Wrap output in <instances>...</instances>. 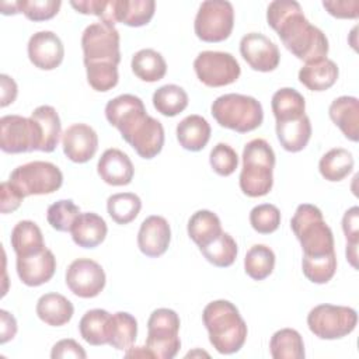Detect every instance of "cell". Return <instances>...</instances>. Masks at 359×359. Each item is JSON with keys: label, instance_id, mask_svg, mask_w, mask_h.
Returning a JSON list of instances; mask_svg holds the SVG:
<instances>
[{"label": "cell", "instance_id": "obj_53", "mask_svg": "<svg viewBox=\"0 0 359 359\" xmlns=\"http://www.w3.org/2000/svg\"><path fill=\"white\" fill-rule=\"evenodd\" d=\"M1 7V14L4 15H11V14H17V1H1L0 4Z\"/></svg>", "mask_w": 359, "mask_h": 359}, {"label": "cell", "instance_id": "obj_12", "mask_svg": "<svg viewBox=\"0 0 359 359\" xmlns=\"http://www.w3.org/2000/svg\"><path fill=\"white\" fill-rule=\"evenodd\" d=\"M42 133L39 125L29 116L4 115L0 118V149L17 154L39 150Z\"/></svg>", "mask_w": 359, "mask_h": 359}, {"label": "cell", "instance_id": "obj_37", "mask_svg": "<svg viewBox=\"0 0 359 359\" xmlns=\"http://www.w3.org/2000/svg\"><path fill=\"white\" fill-rule=\"evenodd\" d=\"M153 107L164 116H175L188 107V94L177 84L161 86L153 94Z\"/></svg>", "mask_w": 359, "mask_h": 359}, {"label": "cell", "instance_id": "obj_52", "mask_svg": "<svg viewBox=\"0 0 359 359\" xmlns=\"http://www.w3.org/2000/svg\"><path fill=\"white\" fill-rule=\"evenodd\" d=\"M346 259L355 269L358 268V244L346 243Z\"/></svg>", "mask_w": 359, "mask_h": 359}, {"label": "cell", "instance_id": "obj_3", "mask_svg": "<svg viewBox=\"0 0 359 359\" xmlns=\"http://www.w3.org/2000/svg\"><path fill=\"white\" fill-rule=\"evenodd\" d=\"M83 60L88 84L100 93L112 90L119 80V32L115 25L98 21L90 24L81 35Z\"/></svg>", "mask_w": 359, "mask_h": 359}, {"label": "cell", "instance_id": "obj_47", "mask_svg": "<svg viewBox=\"0 0 359 359\" xmlns=\"http://www.w3.org/2000/svg\"><path fill=\"white\" fill-rule=\"evenodd\" d=\"M323 7L335 18H358L359 1L358 0H332L323 1Z\"/></svg>", "mask_w": 359, "mask_h": 359}, {"label": "cell", "instance_id": "obj_2", "mask_svg": "<svg viewBox=\"0 0 359 359\" xmlns=\"http://www.w3.org/2000/svg\"><path fill=\"white\" fill-rule=\"evenodd\" d=\"M105 118L122 139L146 160L156 157L164 146V128L147 115L143 101L133 94H121L105 105Z\"/></svg>", "mask_w": 359, "mask_h": 359}, {"label": "cell", "instance_id": "obj_24", "mask_svg": "<svg viewBox=\"0 0 359 359\" xmlns=\"http://www.w3.org/2000/svg\"><path fill=\"white\" fill-rule=\"evenodd\" d=\"M210 125L201 115H188L177 125V139L182 149L189 151L202 150L210 139Z\"/></svg>", "mask_w": 359, "mask_h": 359}, {"label": "cell", "instance_id": "obj_43", "mask_svg": "<svg viewBox=\"0 0 359 359\" xmlns=\"http://www.w3.org/2000/svg\"><path fill=\"white\" fill-rule=\"evenodd\" d=\"M62 6L59 0H18L17 10L31 21H46L53 18Z\"/></svg>", "mask_w": 359, "mask_h": 359}, {"label": "cell", "instance_id": "obj_38", "mask_svg": "<svg viewBox=\"0 0 359 359\" xmlns=\"http://www.w3.org/2000/svg\"><path fill=\"white\" fill-rule=\"evenodd\" d=\"M142 209L140 198L133 192L114 194L107 199V210L111 219L118 224L133 222Z\"/></svg>", "mask_w": 359, "mask_h": 359}, {"label": "cell", "instance_id": "obj_29", "mask_svg": "<svg viewBox=\"0 0 359 359\" xmlns=\"http://www.w3.org/2000/svg\"><path fill=\"white\" fill-rule=\"evenodd\" d=\"M132 72L137 79L147 83L161 80L167 73V63L160 52L154 49H140L132 56Z\"/></svg>", "mask_w": 359, "mask_h": 359}, {"label": "cell", "instance_id": "obj_7", "mask_svg": "<svg viewBox=\"0 0 359 359\" xmlns=\"http://www.w3.org/2000/svg\"><path fill=\"white\" fill-rule=\"evenodd\" d=\"M216 122L238 133H247L261 126L264 119L262 105L258 100L244 94H224L217 97L210 107Z\"/></svg>", "mask_w": 359, "mask_h": 359}, {"label": "cell", "instance_id": "obj_49", "mask_svg": "<svg viewBox=\"0 0 359 359\" xmlns=\"http://www.w3.org/2000/svg\"><path fill=\"white\" fill-rule=\"evenodd\" d=\"M342 230L346 237V243L359 244V208L352 206L342 217Z\"/></svg>", "mask_w": 359, "mask_h": 359}, {"label": "cell", "instance_id": "obj_27", "mask_svg": "<svg viewBox=\"0 0 359 359\" xmlns=\"http://www.w3.org/2000/svg\"><path fill=\"white\" fill-rule=\"evenodd\" d=\"M222 223L212 210H198L188 220V236L201 248L222 234Z\"/></svg>", "mask_w": 359, "mask_h": 359}, {"label": "cell", "instance_id": "obj_42", "mask_svg": "<svg viewBox=\"0 0 359 359\" xmlns=\"http://www.w3.org/2000/svg\"><path fill=\"white\" fill-rule=\"evenodd\" d=\"M251 227L261 234H271L280 224V212L272 203H261L250 212Z\"/></svg>", "mask_w": 359, "mask_h": 359}, {"label": "cell", "instance_id": "obj_32", "mask_svg": "<svg viewBox=\"0 0 359 359\" xmlns=\"http://www.w3.org/2000/svg\"><path fill=\"white\" fill-rule=\"evenodd\" d=\"M31 118L39 125L42 133L41 151L50 153L56 149L62 135V123L56 109L50 105H41L31 112Z\"/></svg>", "mask_w": 359, "mask_h": 359}, {"label": "cell", "instance_id": "obj_41", "mask_svg": "<svg viewBox=\"0 0 359 359\" xmlns=\"http://www.w3.org/2000/svg\"><path fill=\"white\" fill-rule=\"evenodd\" d=\"M79 215L80 208L72 199H60L48 208L46 219L52 229L57 231H70Z\"/></svg>", "mask_w": 359, "mask_h": 359}, {"label": "cell", "instance_id": "obj_30", "mask_svg": "<svg viewBox=\"0 0 359 359\" xmlns=\"http://www.w3.org/2000/svg\"><path fill=\"white\" fill-rule=\"evenodd\" d=\"M136 335L137 321L132 314L126 311H118L115 314H111L108 328V345L118 351H128L133 346Z\"/></svg>", "mask_w": 359, "mask_h": 359}, {"label": "cell", "instance_id": "obj_6", "mask_svg": "<svg viewBox=\"0 0 359 359\" xmlns=\"http://www.w3.org/2000/svg\"><path fill=\"white\" fill-rule=\"evenodd\" d=\"M243 168L238 184L243 194L258 198L269 194L273 185L275 153L264 139L250 140L243 150Z\"/></svg>", "mask_w": 359, "mask_h": 359}, {"label": "cell", "instance_id": "obj_19", "mask_svg": "<svg viewBox=\"0 0 359 359\" xmlns=\"http://www.w3.org/2000/svg\"><path fill=\"white\" fill-rule=\"evenodd\" d=\"M171 241V229L163 216L151 215L146 217L137 233L139 250L150 258L163 255Z\"/></svg>", "mask_w": 359, "mask_h": 359}, {"label": "cell", "instance_id": "obj_46", "mask_svg": "<svg viewBox=\"0 0 359 359\" xmlns=\"http://www.w3.org/2000/svg\"><path fill=\"white\" fill-rule=\"evenodd\" d=\"M24 194L10 181L1 182L0 187V212L1 213H11L17 210L24 199Z\"/></svg>", "mask_w": 359, "mask_h": 359}, {"label": "cell", "instance_id": "obj_17", "mask_svg": "<svg viewBox=\"0 0 359 359\" xmlns=\"http://www.w3.org/2000/svg\"><path fill=\"white\" fill-rule=\"evenodd\" d=\"M28 57L41 70L56 69L65 57V48L60 38L52 31L35 32L28 41Z\"/></svg>", "mask_w": 359, "mask_h": 359}, {"label": "cell", "instance_id": "obj_34", "mask_svg": "<svg viewBox=\"0 0 359 359\" xmlns=\"http://www.w3.org/2000/svg\"><path fill=\"white\" fill-rule=\"evenodd\" d=\"M111 314L102 309H93L86 311L79 323L80 335L83 339L94 346L108 344V328Z\"/></svg>", "mask_w": 359, "mask_h": 359}, {"label": "cell", "instance_id": "obj_16", "mask_svg": "<svg viewBox=\"0 0 359 359\" xmlns=\"http://www.w3.org/2000/svg\"><path fill=\"white\" fill-rule=\"evenodd\" d=\"M65 156L73 163H87L98 149V135L87 123H73L62 133Z\"/></svg>", "mask_w": 359, "mask_h": 359}, {"label": "cell", "instance_id": "obj_36", "mask_svg": "<svg viewBox=\"0 0 359 359\" xmlns=\"http://www.w3.org/2000/svg\"><path fill=\"white\" fill-rule=\"evenodd\" d=\"M269 351L273 359H303L306 355L303 338L293 328L276 331L269 341Z\"/></svg>", "mask_w": 359, "mask_h": 359}, {"label": "cell", "instance_id": "obj_40", "mask_svg": "<svg viewBox=\"0 0 359 359\" xmlns=\"http://www.w3.org/2000/svg\"><path fill=\"white\" fill-rule=\"evenodd\" d=\"M275 268V254L264 244L252 245L244 258L245 273L254 280H264Z\"/></svg>", "mask_w": 359, "mask_h": 359}, {"label": "cell", "instance_id": "obj_33", "mask_svg": "<svg viewBox=\"0 0 359 359\" xmlns=\"http://www.w3.org/2000/svg\"><path fill=\"white\" fill-rule=\"evenodd\" d=\"M271 107L276 122H283L303 116L306 111V101L297 90L283 87L272 95Z\"/></svg>", "mask_w": 359, "mask_h": 359}, {"label": "cell", "instance_id": "obj_14", "mask_svg": "<svg viewBox=\"0 0 359 359\" xmlns=\"http://www.w3.org/2000/svg\"><path fill=\"white\" fill-rule=\"evenodd\" d=\"M102 266L90 258L74 259L66 271V285L70 292L83 299L98 296L105 287Z\"/></svg>", "mask_w": 359, "mask_h": 359}, {"label": "cell", "instance_id": "obj_4", "mask_svg": "<svg viewBox=\"0 0 359 359\" xmlns=\"http://www.w3.org/2000/svg\"><path fill=\"white\" fill-rule=\"evenodd\" d=\"M202 320L208 330L209 341L219 353H236L245 344L247 324L231 302H210L203 309Z\"/></svg>", "mask_w": 359, "mask_h": 359}, {"label": "cell", "instance_id": "obj_26", "mask_svg": "<svg viewBox=\"0 0 359 359\" xmlns=\"http://www.w3.org/2000/svg\"><path fill=\"white\" fill-rule=\"evenodd\" d=\"M275 129L280 146L290 153L303 150L311 137V123L306 114L297 119L276 122Z\"/></svg>", "mask_w": 359, "mask_h": 359}, {"label": "cell", "instance_id": "obj_22", "mask_svg": "<svg viewBox=\"0 0 359 359\" xmlns=\"http://www.w3.org/2000/svg\"><path fill=\"white\" fill-rule=\"evenodd\" d=\"M338 74L337 63L328 57H323L304 63L299 70V81L311 91H325L335 84Z\"/></svg>", "mask_w": 359, "mask_h": 359}, {"label": "cell", "instance_id": "obj_28", "mask_svg": "<svg viewBox=\"0 0 359 359\" xmlns=\"http://www.w3.org/2000/svg\"><path fill=\"white\" fill-rule=\"evenodd\" d=\"M10 241L17 257L31 255L45 248L42 231L38 224L31 220L18 222L11 231Z\"/></svg>", "mask_w": 359, "mask_h": 359}, {"label": "cell", "instance_id": "obj_45", "mask_svg": "<svg viewBox=\"0 0 359 359\" xmlns=\"http://www.w3.org/2000/svg\"><path fill=\"white\" fill-rule=\"evenodd\" d=\"M70 6L81 14L97 15L101 21L115 25V0H79L70 1Z\"/></svg>", "mask_w": 359, "mask_h": 359}, {"label": "cell", "instance_id": "obj_25", "mask_svg": "<svg viewBox=\"0 0 359 359\" xmlns=\"http://www.w3.org/2000/svg\"><path fill=\"white\" fill-rule=\"evenodd\" d=\"M36 316L48 325L60 327L67 324L73 314L74 307L72 302L60 293H45L38 299Z\"/></svg>", "mask_w": 359, "mask_h": 359}, {"label": "cell", "instance_id": "obj_5", "mask_svg": "<svg viewBox=\"0 0 359 359\" xmlns=\"http://www.w3.org/2000/svg\"><path fill=\"white\" fill-rule=\"evenodd\" d=\"M290 227L303 248V259H321L335 255L334 236L321 210L311 203H302L290 220Z\"/></svg>", "mask_w": 359, "mask_h": 359}, {"label": "cell", "instance_id": "obj_11", "mask_svg": "<svg viewBox=\"0 0 359 359\" xmlns=\"http://www.w3.org/2000/svg\"><path fill=\"white\" fill-rule=\"evenodd\" d=\"M24 196L46 195L57 191L63 184V174L49 161H31L14 168L8 178Z\"/></svg>", "mask_w": 359, "mask_h": 359}, {"label": "cell", "instance_id": "obj_51", "mask_svg": "<svg viewBox=\"0 0 359 359\" xmlns=\"http://www.w3.org/2000/svg\"><path fill=\"white\" fill-rule=\"evenodd\" d=\"M0 88H1L0 107L4 108L15 101L18 88H17V83L7 74H0Z\"/></svg>", "mask_w": 359, "mask_h": 359}, {"label": "cell", "instance_id": "obj_18", "mask_svg": "<svg viewBox=\"0 0 359 359\" xmlns=\"http://www.w3.org/2000/svg\"><path fill=\"white\" fill-rule=\"evenodd\" d=\"M56 271V258L49 248L35 254L17 257V275L27 286L35 287L49 282Z\"/></svg>", "mask_w": 359, "mask_h": 359}, {"label": "cell", "instance_id": "obj_10", "mask_svg": "<svg viewBox=\"0 0 359 359\" xmlns=\"http://www.w3.org/2000/svg\"><path fill=\"white\" fill-rule=\"evenodd\" d=\"M234 27V8L226 0H206L199 6L194 29L203 42L227 39Z\"/></svg>", "mask_w": 359, "mask_h": 359}, {"label": "cell", "instance_id": "obj_13", "mask_svg": "<svg viewBox=\"0 0 359 359\" xmlns=\"http://www.w3.org/2000/svg\"><path fill=\"white\" fill-rule=\"evenodd\" d=\"M196 77L208 87H224L240 77L241 69L229 52L203 50L194 60Z\"/></svg>", "mask_w": 359, "mask_h": 359}, {"label": "cell", "instance_id": "obj_31", "mask_svg": "<svg viewBox=\"0 0 359 359\" xmlns=\"http://www.w3.org/2000/svg\"><path fill=\"white\" fill-rule=\"evenodd\" d=\"M153 0H115V21L128 27H143L154 15Z\"/></svg>", "mask_w": 359, "mask_h": 359}, {"label": "cell", "instance_id": "obj_1", "mask_svg": "<svg viewBox=\"0 0 359 359\" xmlns=\"http://www.w3.org/2000/svg\"><path fill=\"white\" fill-rule=\"evenodd\" d=\"M268 25L279 35L285 48L304 63L327 57L328 39L313 25L294 0H275L266 8Z\"/></svg>", "mask_w": 359, "mask_h": 359}, {"label": "cell", "instance_id": "obj_9", "mask_svg": "<svg viewBox=\"0 0 359 359\" xmlns=\"http://www.w3.org/2000/svg\"><path fill=\"white\" fill-rule=\"evenodd\" d=\"M356 323V311L346 306L318 304L307 314V325L320 339L344 338L355 330Z\"/></svg>", "mask_w": 359, "mask_h": 359}, {"label": "cell", "instance_id": "obj_48", "mask_svg": "<svg viewBox=\"0 0 359 359\" xmlns=\"http://www.w3.org/2000/svg\"><path fill=\"white\" fill-rule=\"evenodd\" d=\"M50 358L52 359H59V358L86 359L87 353L79 342H76L74 339L66 338V339H60L59 342H56L53 345L52 352H50Z\"/></svg>", "mask_w": 359, "mask_h": 359}, {"label": "cell", "instance_id": "obj_15", "mask_svg": "<svg viewBox=\"0 0 359 359\" xmlns=\"http://www.w3.org/2000/svg\"><path fill=\"white\" fill-rule=\"evenodd\" d=\"M240 53L250 67L257 72H272L280 62L278 46L259 32H250L241 38Z\"/></svg>", "mask_w": 359, "mask_h": 359}, {"label": "cell", "instance_id": "obj_23", "mask_svg": "<svg viewBox=\"0 0 359 359\" xmlns=\"http://www.w3.org/2000/svg\"><path fill=\"white\" fill-rule=\"evenodd\" d=\"M70 233L74 244L79 247L95 248L105 240L108 227L100 215L94 212H86L79 215Z\"/></svg>", "mask_w": 359, "mask_h": 359}, {"label": "cell", "instance_id": "obj_44", "mask_svg": "<svg viewBox=\"0 0 359 359\" xmlns=\"http://www.w3.org/2000/svg\"><path fill=\"white\" fill-rule=\"evenodd\" d=\"M209 163L217 175L229 177L238 165V156L227 143H217L209 154Z\"/></svg>", "mask_w": 359, "mask_h": 359}, {"label": "cell", "instance_id": "obj_21", "mask_svg": "<svg viewBox=\"0 0 359 359\" xmlns=\"http://www.w3.org/2000/svg\"><path fill=\"white\" fill-rule=\"evenodd\" d=\"M328 115L331 121L341 129V132L352 142L359 139V100L351 95L335 98L330 108Z\"/></svg>", "mask_w": 359, "mask_h": 359}, {"label": "cell", "instance_id": "obj_20", "mask_svg": "<svg viewBox=\"0 0 359 359\" xmlns=\"http://www.w3.org/2000/svg\"><path fill=\"white\" fill-rule=\"evenodd\" d=\"M97 171L101 180L112 187L130 184L135 174L130 158L119 149H107L98 160Z\"/></svg>", "mask_w": 359, "mask_h": 359}, {"label": "cell", "instance_id": "obj_50", "mask_svg": "<svg viewBox=\"0 0 359 359\" xmlns=\"http://www.w3.org/2000/svg\"><path fill=\"white\" fill-rule=\"evenodd\" d=\"M0 344H6L17 334V321L13 314L6 310H0Z\"/></svg>", "mask_w": 359, "mask_h": 359}, {"label": "cell", "instance_id": "obj_8", "mask_svg": "<svg viewBox=\"0 0 359 359\" xmlns=\"http://www.w3.org/2000/svg\"><path fill=\"white\" fill-rule=\"evenodd\" d=\"M180 317L171 309H157L147 320L146 348L153 358L172 359L180 348Z\"/></svg>", "mask_w": 359, "mask_h": 359}, {"label": "cell", "instance_id": "obj_39", "mask_svg": "<svg viewBox=\"0 0 359 359\" xmlns=\"http://www.w3.org/2000/svg\"><path fill=\"white\" fill-rule=\"evenodd\" d=\"M199 250L210 264L219 268H227L233 265L238 252L236 240L229 233L224 231H222V234L217 238L201 247Z\"/></svg>", "mask_w": 359, "mask_h": 359}, {"label": "cell", "instance_id": "obj_35", "mask_svg": "<svg viewBox=\"0 0 359 359\" xmlns=\"http://www.w3.org/2000/svg\"><path fill=\"white\" fill-rule=\"evenodd\" d=\"M353 157L352 153L342 147H335L327 151L318 163L320 174L331 182L342 181L353 170Z\"/></svg>", "mask_w": 359, "mask_h": 359}]
</instances>
